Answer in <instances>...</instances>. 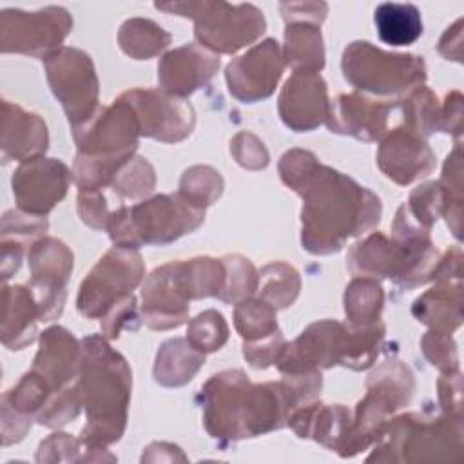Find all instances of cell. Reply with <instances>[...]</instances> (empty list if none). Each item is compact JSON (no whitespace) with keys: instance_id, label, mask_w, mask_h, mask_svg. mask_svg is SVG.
Listing matches in <instances>:
<instances>
[{"instance_id":"6da1fadb","label":"cell","mask_w":464,"mask_h":464,"mask_svg":"<svg viewBox=\"0 0 464 464\" xmlns=\"http://www.w3.org/2000/svg\"><path fill=\"white\" fill-rule=\"evenodd\" d=\"M295 192L304 198L303 245L314 254L335 252L379 221V198L328 167L315 163Z\"/></svg>"},{"instance_id":"7a4b0ae2","label":"cell","mask_w":464,"mask_h":464,"mask_svg":"<svg viewBox=\"0 0 464 464\" xmlns=\"http://www.w3.org/2000/svg\"><path fill=\"white\" fill-rule=\"evenodd\" d=\"M205 422L212 437L243 439L281 428L292 402L285 384L250 386L241 372L214 375L201 390Z\"/></svg>"},{"instance_id":"3957f363","label":"cell","mask_w":464,"mask_h":464,"mask_svg":"<svg viewBox=\"0 0 464 464\" xmlns=\"http://www.w3.org/2000/svg\"><path fill=\"white\" fill-rule=\"evenodd\" d=\"M82 353L80 393L89 417L82 439L89 444H109L118 440L125 428L130 372L123 357L100 337L83 339Z\"/></svg>"},{"instance_id":"277c9868","label":"cell","mask_w":464,"mask_h":464,"mask_svg":"<svg viewBox=\"0 0 464 464\" xmlns=\"http://www.w3.org/2000/svg\"><path fill=\"white\" fill-rule=\"evenodd\" d=\"M205 218L203 207L183 196H156L111 216V237L118 246L136 248L141 243H169L196 228Z\"/></svg>"},{"instance_id":"5b68a950","label":"cell","mask_w":464,"mask_h":464,"mask_svg":"<svg viewBox=\"0 0 464 464\" xmlns=\"http://www.w3.org/2000/svg\"><path fill=\"white\" fill-rule=\"evenodd\" d=\"M344 78L375 94H399L426 80L424 62L413 54H392L370 42H353L343 54Z\"/></svg>"},{"instance_id":"8992f818","label":"cell","mask_w":464,"mask_h":464,"mask_svg":"<svg viewBox=\"0 0 464 464\" xmlns=\"http://www.w3.org/2000/svg\"><path fill=\"white\" fill-rule=\"evenodd\" d=\"M201 13L196 18V38L219 53H236L265 31V18L254 5H228L223 2L194 4Z\"/></svg>"},{"instance_id":"52a82bcc","label":"cell","mask_w":464,"mask_h":464,"mask_svg":"<svg viewBox=\"0 0 464 464\" xmlns=\"http://www.w3.org/2000/svg\"><path fill=\"white\" fill-rule=\"evenodd\" d=\"M47 78L74 127L92 118L98 82L91 58L78 49H62L45 56Z\"/></svg>"},{"instance_id":"ba28073f","label":"cell","mask_w":464,"mask_h":464,"mask_svg":"<svg viewBox=\"0 0 464 464\" xmlns=\"http://www.w3.org/2000/svg\"><path fill=\"white\" fill-rule=\"evenodd\" d=\"M143 274L141 257L125 246H114L92 272L85 277L80 288L78 310L87 317H96L105 312L112 301L129 295Z\"/></svg>"},{"instance_id":"9c48e42d","label":"cell","mask_w":464,"mask_h":464,"mask_svg":"<svg viewBox=\"0 0 464 464\" xmlns=\"http://www.w3.org/2000/svg\"><path fill=\"white\" fill-rule=\"evenodd\" d=\"M196 297L188 263L156 268L143 286V314L152 328L178 326L187 317V301Z\"/></svg>"},{"instance_id":"30bf717a","label":"cell","mask_w":464,"mask_h":464,"mask_svg":"<svg viewBox=\"0 0 464 464\" xmlns=\"http://www.w3.org/2000/svg\"><path fill=\"white\" fill-rule=\"evenodd\" d=\"M2 51L27 54H45L56 47L71 29V18L62 7H47L38 13L4 11L2 13Z\"/></svg>"},{"instance_id":"8fae6325","label":"cell","mask_w":464,"mask_h":464,"mask_svg":"<svg viewBox=\"0 0 464 464\" xmlns=\"http://www.w3.org/2000/svg\"><path fill=\"white\" fill-rule=\"evenodd\" d=\"M29 265L33 270L31 286L40 308V317L42 321H51L62 312L63 299H58V294L65 295L63 285L72 268V254L62 241L44 239L33 246Z\"/></svg>"},{"instance_id":"7c38bea8","label":"cell","mask_w":464,"mask_h":464,"mask_svg":"<svg viewBox=\"0 0 464 464\" xmlns=\"http://www.w3.org/2000/svg\"><path fill=\"white\" fill-rule=\"evenodd\" d=\"M281 72L279 45L276 40H266L228 63L227 82L237 100L252 103L272 94Z\"/></svg>"},{"instance_id":"4fadbf2b","label":"cell","mask_w":464,"mask_h":464,"mask_svg":"<svg viewBox=\"0 0 464 464\" xmlns=\"http://www.w3.org/2000/svg\"><path fill=\"white\" fill-rule=\"evenodd\" d=\"M121 96L132 105L141 134L163 141H178L190 134L194 112L183 100H170L156 91H129Z\"/></svg>"},{"instance_id":"5bb4252c","label":"cell","mask_w":464,"mask_h":464,"mask_svg":"<svg viewBox=\"0 0 464 464\" xmlns=\"http://www.w3.org/2000/svg\"><path fill=\"white\" fill-rule=\"evenodd\" d=\"M69 170L56 160L34 158L13 176V192L18 207L31 214L49 212L65 196Z\"/></svg>"},{"instance_id":"9a60e30c","label":"cell","mask_w":464,"mask_h":464,"mask_svg":"<svg viewBox=\"0 0 464 464\" xmlns=\"http://www.w3.org/2000/svg\"><path fill=\"white\" fill-rule=\"evenodd\" d=\"M326 83L317 72L295 71L286 80L279 96V114L283 121L301 132L312 130L328 118Z\"/></svg>"},{"instance_id":"2e32d148","label":"cell","mask_w":464,"mask_h":464,"mask_svg":"<svg viewBox=\"0 0 464 464\" xmlns=\"http://www.w3.org/2000/svg\"><path fill=\"white\" fill-rule=\"evenodd\" d=\"M379 165L382 172L397 181L408 185L417 178L431 172L435 158L426 141L411 130L395 129V132L381 145Z\"/></svg>"},{"instance_id":"e0dca14e","label":"cell","mask_w":464,"mask_h":464,"mask_svg":"<svg viewBox=\"0 0 464 464\" xmlns=\"http://www.w3.org/2000/svg\"><path fill=\"white\" fill-rule=\"evenodd\" d=\"M219 67V58L190 44L163 56L158 78L163 89L176 96H187L205 85Z\"/></svg>"},{"instance_id":"ac0fdd59","label":"cell","mask_w":464,"mask_h":464,"mask_svg":"<svg viewBox=\"0 0 464 464\" xmlns=\"http://www.w3.org/2000/svg\"><path fill=\"white\" fill-rule=\"evenodd\" d=\"M390 105L357 94H341L328 109V127L332 132L352 134L359 140H377L386 129Z\"/></svg>"},{"instance_id":"d6986e66","label":"cell","mask_w":464,"mask_h":464,"mask_svg":"<svg viewBox=\"0 0 464 464\" xmlns=\"http://www.w3.org/2000/svg\"><path fill=\"white\" fill-rule=\"evenodd\" d=\"M377 34L390 45H410L422 34L420 13L413 4L386 2L375 9Z\"/></svg>"},{"instance_id":"ffe728a7","label":"cell","mask_w":464,"mask_h":464,"mask_svg":"<svg viewBox=\"0 0 464 464\" xmlns=\"http://www.w3.org/2000/svg\"><path fill=\"white\" fill-rule=\"evenodd\" d=\"M286 62L288 65L299 67L303 71L317 72L324 65V51L323 38L317 27H308L306 24L288 25L286 33Z\"/></svg>"},{"instance_id":"44dd1931","label":"cell","mask_w":464,"mask_h":464,"mask_svg":"<svg viewBox=\"0 0 464 464\" xmlns=\"http://www.w3.org/2000/svg\"><path fill=\"white\" fill-rule=\"evenodd\" d=\"M169 42L170 36L150 20H129L121 25L120 31L121 49L136 60H143L160 53L163 47L169 45Z\"/></svg>"},{"instance_id":"7402d4cb","label":"cell","mask_w":464,"mask_h":464,"mask_svg":"<svg viewBox=\"0 0 464 464\" xmlns=\"http://www.w3.org/2000/svg\"><path fill=\"white\" fill-rule=\"evenodd\" d=\"M344 303L352 324L377 323L382 308V288L370 279H355L346 288Z\"/></svg>"},{"instance_id":"603a6c76","label":"cell","mask_w":464,"mask_h":464,"mask_svg":"<svg viewBox=\"0 0 464 464\" xmlns=\"http://www.w3.org/2000/svg\"><path fill=\"white\" fill-rule=\"evenodd\" d=\"M236 326L243 337L252 335H274L277 334V323L274 319V308L268 303L245 301L236 308Z\"/></svg>"},{"instance_id":"cb8c5ba5","label":"cell","mask_w":464,"mask_h":464,"mask_svg":"<svg viewBox=\"0 0 464 464\" xmlns=\"http://www.w3.org/2000/svg\"><path fill=\"white\" fill-rule=\"evenodd\" d=\"M227 324L223 321V315L208 310L205 314H199L188 326V339L192 346H196L201 352H214L219 350V346L227 339Z\"/></svg>"}]
</instances>
